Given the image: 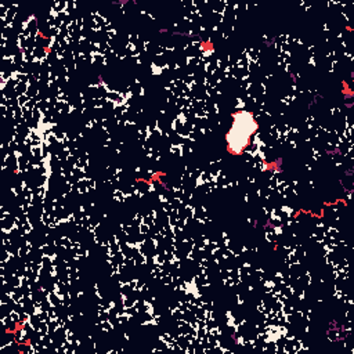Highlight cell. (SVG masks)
I'll list each match as a JSON object with an SVG mask.
<instances>
[{"label": "cell", "mask_w": 354, "mask_h": 354, "mask_svg": "<svg viewBox=\"0 0 354 354\" xmlns=\"http://www.w3.org/2000/svg\"><path fill=\"white\" fill-rule=\"evenodd\" d=\"M231 118L232 124L225 134L227 152L241 155L252 144V136L259 130V122L250 111H235Z\"/></svg>", "instance_id": "1"}]
</instances>
